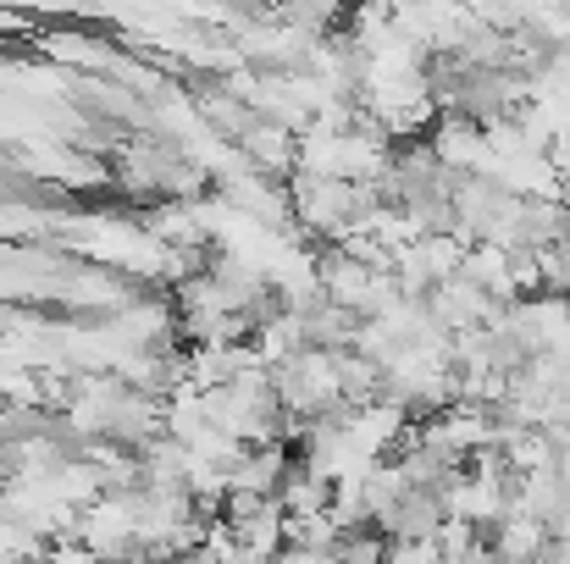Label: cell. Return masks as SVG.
Returning a JSON list of instances; mask_svg holds the SVG:
<instances>
[{
	"mask_svg": "<svg viewBox=\"0 0 570 564\" xmlns=\"http://www.w3.org/2000/svg\"><path fill=\"white\" fill-rule=\"evenodd\" d=\"M382 564H443V543H438V537H421V543H387V560Z\"/></svg>",
	"mask_w": 570,
	"mask_h": 564,
	"instance_id": "3",
	"label": "cell"
},
{
	"mask_svg": "<svg viewBox=\"0 0 570 564\" xmlns=\"http://www.w3.org/2000/svg\"><path fill=\"white\" fill-rule=\"evenodd\" d=\"M443 526H449V493L443 487H404L377 521L387 543H421V537H438Z\"/></svg>",
	"mask_w": 570,
	"mask_h": 564,
	"instance_id": "1",
	"label": "cell"
},
{
	"mask_svg": "<svg viewBox=\"0 0 570 564\" xmlns=\"http://www.w3.org/2000/svg\"><path fill=\"white\" fill-rule=\"evenodd\" d=\"M554 476H560V487L570 493V448H560V459H554Z\"/></svg>",
	"mask_w": 570,
	"mask_h": 564,
	"instance_id": "4",
	"label": "cell"
},
{
	"mask_svg": "<svg viewBox=\"0 0 570 564\" xmlns=\"http://www.w3.org/2000/svg\"><path fill=\"white\" fill-rule=\"evenodd\" d=\"M488 537H493V548H499L510 564H543L549 548H554V532H549L538 515H527V509H510Z\"/></svg>",
	"mask_w": 570,
	"mask_h": 564,
	"instance_id": "2",
	"label": "cell"
}]
</instances>
